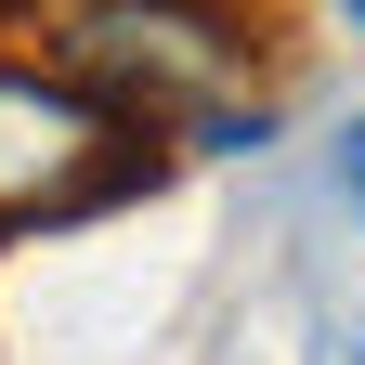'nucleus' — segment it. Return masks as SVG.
<instances>
[{"label": "nucleus", "instance_id": "obj_4", "mask_svg": "<svg viewBox=\"0 0 365 365\" xmlns=\"http://www.w3.org/2000/svg\"><path fill=\"white\" fill-rule=\"evenodd\" d=\"M327 14H339V26H352V39H365V0H327Z\"/></svg>", "mask_w": 365, "mask_h": 365}, {"label": "nucleus", "instance_id": "obj_5", "mask_svg": "<svg viewBox=\"0 0 365 365\" xmlns=\"http://www.w3.org/2000/svg\"><path fill=\"white\" fill-rule=\"evenodd\" d=\"M0 14H14V0H0Z\"/></svg>", "mask_w": 365, "mask_h": 365}, {"label": "nucleus", "instance_id": "obj_2", "mask_svg": "<svg viewBox=\"0 0 365 365\" xmlns=\"http://www.w3.org/2000/svg\"><path fill=\"white\" fill-rule=\"evenodd\" d=\"M66 66H78V78H105L130 118H196L248 53H235V26H222L209 0H78Z\"/></svg>", "mask_w": 365, "mask_h": 365}, {"label": "nucleus", "instance_id": "obj_1", "mask_svg": "<svg viewBox=\"0 0 365 365\" xmlns=\"http://www.w3.org/2000/svg\"><path fill=\"white\" fill-rule=\"evenodd\" d=\"M157 182L144 118L78 66H0V235L26 222H91L105 196Z\"/></svg>", "mask_w": 365, "mask_h": 365}, {"label": "nucleus", "instance_id": "obj_3", "mask_svg": "<svg viewBox=\"0 0 365 365\" xmlns=\"http://www.w3.org/2000/svg\"><path fill=\"white\" fill-rule=\"evenodd\" d=\"M339 196H352V209H365V118H352V130H339Z\"/></svg>", "mask_w": 365, "mask_h": 365}]
</instances>
